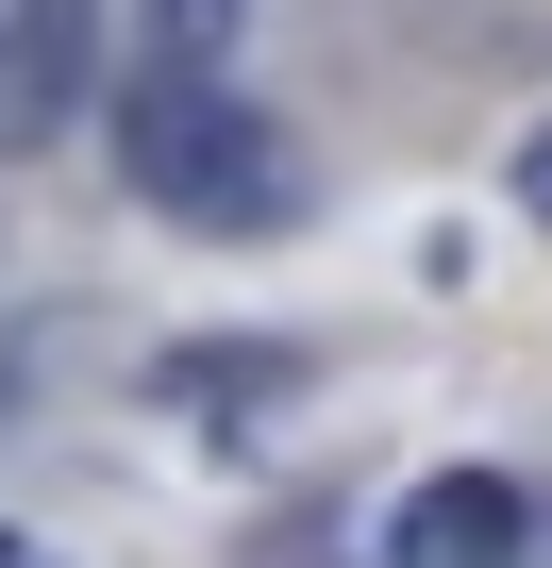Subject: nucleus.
I'll use <instances>...</instances> for the list:
<instances>
[{
	"instance_id": "7ed1b4c3",
	"label": "nucleus",
	"mask_w": 552,
	"mask_h": 568,
	"mask_svg": "<svg viewBox=\"0 0 552 568\" xmlns=\"http://www.w3.org/2000/svg\"><path fill=\"white\" fill-rule=\"evenodd\" d=\"M519 518H535V501H519L502 468H435V485L402 501V568H502Z\"/></svg>"
},
{
	"instance_id": "f257e3e1",
	"label": "nucleus",
	"mask_w": 552,
	"mask_h": 568,
	"mask_svg": "<svg viewBox=\"0 0 552 568\" xmlns=\"http://www.w3.org/2000/svg\"><path fill=\"white\" fill-rule=\"evenodd\" d=\"M118 168H134V201L184 217V234H285V217H302V151H285V118H251L234 84H151V68H134V101H118Z\"/></svg>"
},
{
	"instance_id": "20e7f679",
	"label": "nucleus",
	"mask_w": 552,
	"mask_h": 568,
	"mask_svg": "<svg viewBox=\"0 0 552 568\" xmlns=\"http://www.w3.org/2000/svg\"><path fill=\"white\" fill-rule=\"evenodd\" d=\"M251 0H151V84H234Z\"/></svg>"
},
{
	"instance_id": "f03ea898",
	"label": "nucleus",
	"mask_w": 552,
	"mask_h": 568,
	"mask_svg": "<svg viewBox=\"0 0 552 568\" xmlns=\"http://www.w3.org/2000/svg\"><path fill=\"white\" fill-rule=\"evenodd\" d=\"M101 84V0H0V168H34Z\"/></svg>"
},
{
	"instance_id": "39448f33",
	"label": "nucleus",
	"mask_w": 552,
	"mask_h": 568,
	"mask_svg": "<svg viewBox=\"0 0 552 568\" xmlns=\"http://www.w3.org/2000/svg\"><path fill=\"white\" fill-rule=\"evenodd\" d=\"M519 217H535V234H552V118H535V134H519Z\"/></svg>"
}]
</instances>
